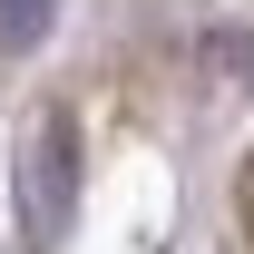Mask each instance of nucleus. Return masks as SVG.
Wrapping results in <instances>:
<instances>
[{"label": "nucleus", "mask_w": 254, "mask_h": 254, "mask_svg": "<svg viewBox=\"0 0 254 254\" xmlns=\"http://www.w3.org/2000/svg\"><path fill=\"white\" fill-rule=\"evenodd\" d=\"M39 176H30V215H39V235H49V225H59L68 215V118H49V127H39Z\"/></svg>", "instance_id": "nucleus-1"}, {"label": "nucleus", "mask_w": 254, "mask_h": 254, "mask_svg": "<svg viewBox=\"0 0 254 254\" xmlns=\"http://www.w3.org/2000/svg\"><path fill=\"white\" fill-rule=\"evenodd\" d=\"M39 30H49V0H0V39L10 49H30Z\"/></svg>", "instance_id": "nucleus-2"}]
</instances>
